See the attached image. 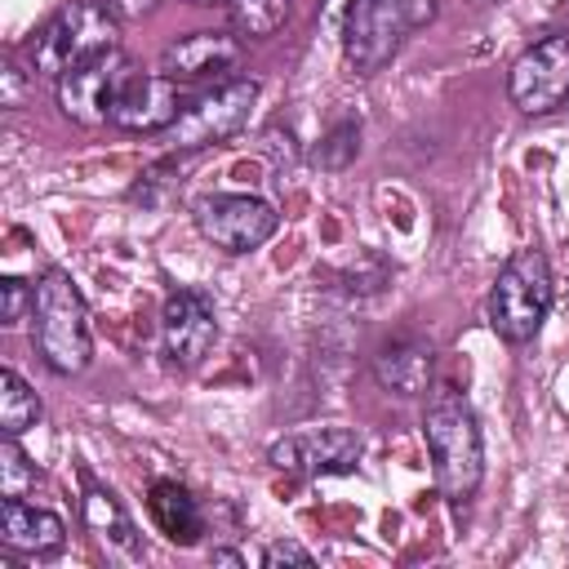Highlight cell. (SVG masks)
I'll list each match as a JSON object with an SVG mask.
<instances>
[{
	"mask_svg": "<svg viewBox=\"0 0 569 569\" xmlns=\"http://www.w3.org/2000/svg\"><path fill=\"white\" fill-rule=\"evenodd\" d=\"M422 436H427V453H431L440 498L445 502H467L485 480V440H480L476 409L467 405V396L458 387L440 382V387L427 391Z\"/></svg>",
	"mask_w": 569,
	"mask_h": 569,
	"instance_id": "obj_1",
	"label": "cell"
},
{
	"mask_svg": "<svg viewBox=\"0 0 569 569\" xmlns=\"http://www.w3.org/2000/svg\"><path fill=\"white\" fill-rule=\"evenodd\" d=\"M31 342L40 360L53 373H80L93 356L89 333V307L76 289V280L62 267H44L36 280V307H31Z\"/></svg>",
	"mask_w": 569,
	"mask_h": 569,
	"instance_id": "obj_2",
	"label": "cell"
},
{
	"mask_svg": "<svg viewBox=\"0 0 569 569\" xmlns=\"http://www.w3.org/2000/svg\"><path fill=\"white\" fill-rule=\"evenodd\" d=\"M120 13L102 0H67L31 40V67L49 80H62L80 62L120 49Z\"/></svg>",
	"mask_w": 569,
	"mask_h": 569,
	"instance_id": "obj_3",
	"label": "cell"
},
{
	"mask_svg": "<svg viewBox=\"0 0 569 569\" xmlns=\"http://www.w3.org/2000/svg\"><path fill=\"white\" fill-rule=\"evenodd\" d=\"M436 0H347L342 13V58L356 76L382 71L409 31L431 22Z\"/></svg>",
	"mask_w": 569,
	"mask_h": 569,
	"instance_id": "obj_4",
	"label": "cell"
},
{
	"mask_svg": "<svg viewBox=\"0 0 569 569\" xmlns=\"http://www.w3.org/2000/svg\"><path fill=\"white\" fill-rule=\"evenodd\" d=\"M551 262L538 249H520L502 262L489 289V325L502 342H529L551 311Z\"/></svg>",
	"mask_w": 569,
	"mask_h": 569,
	"instance_id": "obj_5",
	"label": "cell"
},
{
	"mask_svg": "<svg viewBox=\"0 0 569 569\" xmlns=\"http://www.w3.org/2000/svg\"><path fill=\"white\" fill-rule=\"evenodd\" d=\"M253 98H258V80L227 76V80L209 84L204 93H196L191 102H182V111L173 116V124L160 138L169 151H200V147L227 142L249 120Z\"/></svg>",
	"mask_w": 569,
	"mask_h": 569,
	"instance_id": "obj_6",
	"label": "cell"
},
{
	"mask_svg": "<svg viewBox=\"0 0 569 569\" xmlns=\"http://www.w3.org/2000/svg\"><path fill=\"white\" fill-rule=\"evenodd\" d=\"M276 209L258 196L213 191L196 200V231L222 253H249L276 236Z\"/></svg>",
	"mask_w": 569,
	"mask_h": 569,
	"instance_id": "obj_7",
	"label": "cell"
},
{
	"mask_svg": "<svg viewBox=\"0 0 569 569\" xmlns=\"http://www.w3.org/2000/svg\"><path fill=\"white\" fill-rule=\"evenodd\" d=\"M507 93L525 116H547L569 98V36L551 31L533 40L507 76Z\"/></svg>",
	"mask_w": 569,
	"mask_h": 569,
	"instance_id": "obj_8",
	"label": "cell"
},
{
	"mask_svg": "<svg viewBox=\"0 0 569 569\" xmlns=\"http://www.w3.org/2000/svg\"><path fill=\"white\" fill-rule=\"evenodd\" d=\"M133 76V62L120 49H107L89 62H80L76 71H67L58 80V107L67 120L76 124H107L116 93L124 89V80Z\"/></svg>",
	"mask_w": 569,
	"mask_h": 569,
	"instance_id": "obj_9",
	"label": "cell"
},
{
	"mask_svg": "<svg viewBox=\"0 0 569 569\" xmlns=\"http://www.w3.org/2000/svg\"><path fill=\"white\" fill-rule=\"evenodd\" d=\"M267 458L289 476H342L360 462V436L351 427H302L276 440Z\"/></svg>",
	"mask_w": 569,
	"mask_h": 569,
	"instance_id": "obj_10",
	"label": "cell"
},
{
	"mask_svg": "<svg viewBox=\"0 0 569 569\" xmlns=\"http://www.w3.org/2000/svg\"><path fill=\"white\" fill-rule=\"evenodd\" d=\"M213 338H218V316H213V302L200 289H178V293L164 298L160 342H164V356L178 369H196L209 356Z\"/></svg>",
	"mask_w": 569,
	"mask_h": 569,
	"instance_id": "obj_11",
	"label": "cell"
},
{
	"mask_svg": "<svg viewBox=\"0 0 569 569\" xmlns=\"http://www.w3.org/2000/svg\"><path fill=\"white\" fill-rule=\"evenodd\" d=\"M182 111L178 98V80L164 71H138L124 80V89L116 93L111 107V124L129 129V133H164L173 124V116Z\"/></svg>",
	"mask_w": 569,
	"mask_h": 569,
	"instance_id": "obj_12",
	"label": "cell"
},
{
	"mask_svg": "<svg viewBox=\"0 0 569 569\" xmlns=\"http://www.w3.org/2000/svg\"><path fill=\"white\" fill-rule=\"evenodd\" d=\"M240 62V36L236 31H191L173 40L160 53V71L182 80H218Z\"/></svg>",
	"mask_w": 569,
	"mask_h": 569,
	"instance_id": "obj_13",
	"label": "cell"
},
{
	"mask_svg": "<svg viewBox=\"0 0 569 569\" xmlns=\"http://www.w3.org/2000/svg\"><path fill=\"white\" fill-rule=\"evenodd\" d=\"M0 542L18 556H53L67 542V525L44 507H31L22 498H4L0 502Z\"/></svg>",
	"mask_w": 569,
	"mask_h": 569,
	"instance_id": "obj_14",
	"label": "cell"
},
{
	"mask_svg": "<svg viewBox=\"0 0 569 569\" xmlns=\"http://www.w3.org/2000/svg\"><path fill=\"white\" fill-rule=\"evenodd\" d=\"M431 369H436V356L418 338H391L373 356V378L396 396H427Z\"/></svg>",
	"mask_w": 569,
	"mask_h": 569,
	"instance_id": "obj_15",
	"label": "cell"
},
{
	"mask_svg": "<svg viewBox=\"0 0 569 569\" xmlns=\"http://www.w3.org/2000/svg\"><path fill=\"white\" fill-rule=\"evenodd\" d=\"M147 511H151L156 529H160L173 547H191V542H200V533H204L200 502H196L178 480H156V485L147 489Z\"/></svg>",
	"mask_w": 569,
	"mask_h": 569,
	"instance_id": "obj_16",
	"label": "cell"
},
{
	"mask_svg": "<svg viewBox=\"0 0 569 569\" xmlns=\"http://www.w3.org/2000/svg\"><path fill=\"white\" fill-rule=\"evenodd\" d=\"M84 520H89V529L98 533V542L107 547V551H124L129 560H138L142 556V542H138V533H133V520L124 516V507L116 502V493L111 489H89L84 493Z\"/></svg>",
	"mask_w": 569,
	"mask_h": 569,
	"instance_id": "obj_17",
	"label": "cell"
},
{
	"mask_svg": "<svg viewBox=\"0 0 569 569\" xmlns=\"http://www.w3.org/2000/svg\"><path fill=\"white\" fill-rule=\"evenodd\" d=\"M289 18V0H231L227 4V22L240 40H267L284 27Z\"/></svg>",
	"mask_w": 569,
	"mask_h": 569,
	"instance_id": "obj_18",
	"label": "cell"
},
{
	"mask_svg": "<svg viewBox=\"0 0 569 569\" xmlns=\"http://www.w3.org/2000/svg\"><path fill=\"white\" fill-rule=\"evenodd\" d=\"M36 418H40V396L13 369H0V431L22 436L27 427H36Z\"/></svg>",
	"mask_w": 569,
	"mask_h": 569,
	"instance_id": "obj_19",
	"label": "cell"
},
{
	"mask_svg": "<svg viewBox=\"0 0 569 569\" xmlns=\"http://www.w3.org/2000/svg\"><path fill=\"white\" fill-rule=\"evenodd\" d=\"M36 480H40V471L18 449V436H4L0 440V498H27L36 489Z\"/></svg>",
	"mask_w": 569,
	"mask_h": 569,
	"instance_id": "obj_20",
	"label": "cell"
},
{
	"mask_svg": "<svg viewBox=\"0 0 569 569\" xmlns=\"http://www.w3.org/2000/svg\"><path fill=\"white\" fill-rule=\"evenodd\" d=\"M182 187V178H178V169H173V160H160V164H151L147 173H138V182H133V200L138 204H151V209H160L173 191Z\"/></svg>",
	"mask_w": 569,
	"mask_h": 569,
	"instance_id": "obj_21",
	"label": "cell"
},
{
	"mask_svg": "<svg viewBox=\"0 0 569 569\" xmlns=\"http://www.w3.org/2000/svg\"><path fill=\"white\" fill-rule=\"evenodd\" d=\"M356 151H360V124L342 120V124H338V129L316 147V164H325V169H342Z\"/></svg>",
	"mask_w": 569,
	"mask_h": 569,
	"instance_id": "obj_22",
	"label": "cell"
},
{
	"mask_svg": "<svg viewBox=\"0 0 569 569\" xmlns=\"http://www.w3.org/2000/svg\"><path fill=\"white\" fill-rule=\"evenodd\" d=\"M31 307H36V284H27V280H18V276H4V280H0V325H4V329L22 325Z\"/></svg>",
	"mask_w": 569,
	"mask_h": 569,
	"instance_id": "obj_23",
	"label": "cell"
},
{
	"mask_svg": "<svg viewBox=\"0 0 569 569\" xmlns=\"http://www.w3.org/2000/svg\"><path fill=\"white\" fill-rule=\"evenodd\" d=\"M316 556L307 551V547H298V542H271L267 551H262V565H311Z\"/></svg>",
	"mask_w": 569,
	"mask_h": 569,
	"instance_id": "obj_24",
	"label": "cell"
},
{
	"mask_svg": "<svg viewBox=\"0 0 569 569\" xmlns=\"http://www.w3.org/2000/svg\"><path fill=\"white\" fill-rule=\"evenodd\" d=\"M102 4H111V9L120 13V22H124V18H142V13L156 9V0H102Z\"/></svg>",
	"mask_w": 569,
	"mask_h": 569,
	"instance_id": "obj_25",
	"label": "cell"
},
{
	"mask_svg": "<svg viewBox=\"0 0 569 569\" xmlns=\"http://www.w3.org/2000/svg\"><path fill=\"white\" fill-rule=\"evenodd\" d=\"M209 560H213V565H244V556H240V551H227V547H213Z\"/></svg>",
	"mask_w": 569,
	"mask_h": 569,
	"instance_id": "obj_26",
	"label": "cell"
},
{
	"mask_svg": "<svg viewBox=\"0 0 569 569\" xmlns=\"http://www.w3.org/2000/svg\"><path fill=\"white\" fill-rule=\"evenodd\" d=\"M191 4H231V0H191Z\"/></svg>",
	"mask_w": 569,
	"mask_h": 569,
	"instance_id": "obj_27",
	"label": "cell"
}]
</instances>
